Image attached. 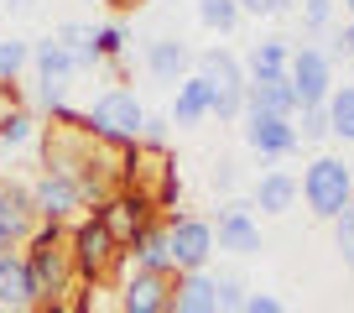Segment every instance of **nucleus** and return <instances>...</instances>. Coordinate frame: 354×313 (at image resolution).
<instances>
[{
  "mask_svg": "<svg viewBox=\"0 0 354 313\" xmlns=\"http://www.w3.org/2000/svg\"><path fill=\"white\" fill-rule=\"evenodd\" d=\"M26 271L37 282V298L47 303H68L78 287V271H73V224H37V235L26 240Z\"/></svg>",
  "mask_w": 354,
  "mask_h": 313,
  "instance_id": "1",
  "label": "nucleus"
},
{
  "mask_svg": "<svg viewBox=\"0 0 354 313\" xmlns=\"http://www.w3.org/2000/svg\"><path fill=\"white\" fill-rule=\"evenodd\" d=\"M120 188L131 193V199H141L151 214H172V204L183 199L177 156L167 152V146H151V141H136V146H125Z\"/></svg>",
  "mask_w": 354,
  "mask_h": 313,
  "instance_id": "2",
  "label": "nucleus"
},
{
  "mask_svg": "<svg viewBox=\"0 0 354 313\" xmlns=\"http://www.w3.org/2000/svg\"><path fill=\"white\" fill-rule=\"evenodd\" d=\"M125 267H131V261H125V246L94 214H84V220L73 224V271H78V282H88V287H115V277H120Z\"/></svg>",
  "mask_w": 354,
  "mask_h": 313,
  "instance_id": "3",
  "label": "nucleus"
},
{
  "mask_svg": "<svg viewBox=\"0 0 354 313\" xmlns=\"http://www.w3.org/2000/svg\"><path fill=\"white\" fill-rule=\"evenodd\" d=\"M302 204H308V214L313 220H339L344 209H349V199H354V168L344 162V156H333V152H318L302 168Z\"/></svg>",
  "mask_w": 354,
  "mask_h": 313,
  "instance_id": "4",
  "label": "nucleus"
},
{
  "mask_svg": "<svg viewBox=\"0 0 354 313\" xmlns=\"http://www.w3.org/2000/svg\"><path fill=\"white\" fill-rule=\"evenodd\" d=\"M146 105L136 100V89H125V84H115V89H104L100 100L84 110V125L94 136H100L104 146H115V152H125V146H136L141 141V131H146Z\"/></svg>",
  "mask_w": 354,
  "mask_h": 313,
  "instance_id": "5",
  "label": "nucleus"
},
{
  "mask_svg": "<svg viewBox=\"0 0 354 313\" xmlns=\"http://www.w3.org/2000/svg\"><path fill=\"white\" fill-rule=\"evenodd\" d=\"M193 73H203L214 84V120H245V105H250V78H245V57L230 47H203Z\"/></svg>",
  "mask_w": 354,
  "mask_h": 313,
  "instance_id": "6",
  "label": "nucleus"
},
{
  "mask_svg": "<svg viewBox=\"0 0 354 313\" xmlns=\"http://www.w3.org/2000/svg\"><path fill=\"white\" fill-rule=\"evenodd\" d=\"M167 220V246H172V271L177 277H188V271H209L214 261V220L203 214H162Z\"/></svg>",
  "mask_w": 354,
  "mask_h": 313,
  "instance_id": "7",
  "label": "nucleus"
},
{
  "mask_svg": "<svg viewBox=\"0 0 354 313\" xmlns=\"http://www.w3.org/2000/svg\"><path fill=\"white\" fill-rule=\"evenodd\" d=\"M287 78H292V94H297V110H308V105H328L333 84H339V78H333V57L323 53V47H313V42L292 47Z\"/></svg>",
  "mask_w": 354,
  "mask_h": 313,
  "instance_id": "8",
  "label": "nucleus"
},
{
  "mask_svg": "<svg viewBox=\"0 0 354 313\" xmlns=\"http://www.w3.org/2000/svg\"><path fill=\"white\" fill-rule=\"evenodd\" d=\"M131 261V256H125ZM172 282L167 271H136L125 267L120 282H115V308L120 313H172Z\"/></svg>",
  "mask_w": 354,
  "mask_h": 313,
  "instance_id": "9",
  "label": "nucleus"
},
{
  "mask_svg": "<svg viewBox=\"0 0 354 313\" xmlns=\"http://www.w3.org/2000/svg\"><path fill=\"white\" fill-rule=\"evenodd\" d=\"M214 246L224 251V256H261L266 240H261V220L250 214V204L245 199H224L219 204V220H214Z\"/></svg>",
  "mask_w": 354,
  "mask_h": 313,
  "instance_id": "10",
  "label": "nucleus"
},
{
  "mask_svg": "<svg viewBox=\"0 0 354 313\" xmlns=\"http://www.w3.org/2000/svg\"><path fill=\"white\" fill-rule=\"evenodd\" d=\"M37 204L26 183L0 178V251H26V240L37 235Z\"/></svg>",
  "mask_w": 354,
  "mask_h": 313,
  "instance_id": "11",
  "label": "nucleus"
},
{
  "mask_svg": "<svg viewBox=\"0 0 354 313\" xmlns=\"http://www.w3.org/2000/svg\"><path fill=\"white\" fill-rule=\"evenodd\" d=\"M26 188H32V204H37V220H42V224H78V220H84V193H78L68 178H57V172H37Z\"/></svg>",
  "mask_w": 354,
  "mask_h": 313,
  "instance_id": "12",
  "label": "nucleus"
},
{
  "mask_svg": "<svg viewBox=\"0 0 354 313\" xmlns=\"http://www.w3.org/2000/svg\"><path fill=\"white\" fill-rule=\"evenodd\" d=\"M240 136H245V146H250L255 156H266V162L292 156L302 146V136H297V125H292V120H281V115H255V110H245Z\"/></svg>",
  "mask_w": 354,
  "mask_h": 313,
  "instance_id": "13",
  "label": "nucleus"
},
{
  "mask_svg": "<svg viewBox=\"0 0 354 313\" xmlns=\"http://www.w3.org/2000/svg\"><path fill=\"white\" fill-rule=\"evenodd\" d=\"M94 220H100L104 230H110L115 240H120V246L131 251V246H136V235H141V230H146L151 220H162V214H151V209H146L141 199H131L125 188H115L110 199H104L100 209H94Z\"/></svg>",
  "mask_w": 354,
  "mask_h": 313,
  "instance_id": "14",
  "label": "nucleus"
},
{
  "mask_svg": "<svg viewBox=\"0 0 354 313\" xmlns=\"http://www.w3.org/2000/svg\"><path fill=\"white\" fill-rule=\"evenodd\" d=\"M193 63H198V53H193L183 37H151L146 42V73L156 78V84H183V78H193Z\"/></svg>",
  "mask_w": 354,
  "mask_h": 313,
  "instance_id": "15",
  "label": "nucleus"
},
{
  "mask_svg": "<svg viewBox=\"0 0 354 313\" xmlns=\"http://www.w3.org/2000/svg\"><path fill=\"white\" fill-rule=\"evenodd\" d=\"M297 199H302V183H297V172H287V168H266L261 178H255V188H250V209L271 214V220L292 214Z\"/></svg>",
  "mask_w": 354,
  "mask_h": 313,
  "instance_id": "16",
  "label": "nucleus"
},
{
  "mask_svg": "<svg viewBox=\"0 0 354 313\" xmlns=\"http://www.w3.org/2000/svg\"><path fill=\"white\" fill-rule=\"evenodd\" d=\"M0 308H6V313H32V308H42L37 282H32V271H26V256H21V251H0Z\"/></svg>",
  "mask_w": 354,
  "mask_h": 313,
  "instance_id": "17",
  "label": "nucleus"
},
{
  "mask_svg": "<svg viewBox=\"0 0 354 313\" xmlns=\"http://www.w3.org/2000/svg\"><path fill=\"white\" fill-rule=\"evenodd\" d=\"M167 120H172L177 131L214 120V84H209V78H203V73L183 78V84H177V100H172V115H167Z\"/></svg>",
  "mask_w": 354,
  "mask_h": 313,
  "instance_id": "18",
  "label": "nucleus"
},
{
  "mask_svg": "<svg viewBox=\"0 0 354 313\" xmlns=\"http://www.w3.org/2000/svg\"><path fill=\"white\" fill-rule=\"evenodd\" d=\"M287 68H292V42L287 37H261V42L245 53V78H250V84L287 78Z\"/></svg>",
  "mask_w": 354,
  "mask_h": 313,
  "instance_id": "19",
  "label": "nucleus"
},
{
  "mask_svg": "<svg viewBox=\"0 0 354 313\" xmlns=\"http://www.w3.org/2000/svg\"><path fill=\"white\" fill-rule=\"evenodd\" d=\"M125 256H131L136 271H167V277H177V271H172V246H167V220H151V224H146Z\"/></svg>",
  "mask_w": 354,
  "mask_h": 313,
  "instance_id": "20",
  "label": "nucleus"
},
{
  "mask_svg": "<svg viewBox=\"0 0 354 313\" xmlns=\"http://www.w3.org/2000/svg\"><path fill=\"white\" fill-rule=\"evenodd\" d=\"M42 131H47L42 115H37L32 105H16V110L0 120V156H16V152H26V146H37Z\"/></svg>",
  "mask_w": 354,
  "mask_h": 313,
  "instance_id": "21",
  "label": "nucleus"
},
{
  "mask_svg": "<svg viewBox=\"0 0 354 313\" xmlns=\"http://www.w3.org/2000/svg\"><path fill=\"white\" fill-rule=\"evenodd\" d=\"M32 68L42 84H68V78H78L84 68H78V57L68 53L57 37H42V42H32Z\"/></svg>",
  "mask_w": 354,
  "mask_h": 313,
  "instance_id": "22",
  "label": "nucleus"
},
{
  "mask_svg": "<svg viewBox=\"0 0 354 313\" xmlns=\"http://www.w3.org/2000/svg\"><path fill=\"white\" fill-rule=\"evenodd\" d=\"M172 313H219V292L209 271H188L172 282Z\"/></svg>",
  "mask_w": 354,
  "mask_h": 313,
  "instance_id": "23",
  "label": "nucleus"
},
{
  "mask_svg": "<svg viewBox=\"0 0 354 313\" xmlns=\"http://www.w3.org/2000/svg\"><path fill=\"white\" fill-rule=\"evenodd\" d=\"M245 110L297 120V94H292V78H266V84H250V105H245Z\"/></svg>",
  "mask_w": 354,
  "mask_h": 313,
  "instance_id": "24",
  "label": "nucleus"
},
{
  "mask_svg": "<svg viewBox=\"0 0 354 313\" xmlns=\"http://www.w3.org/2000/svg\"><path fill=\"white\" fill-rule=\"evenodd\" d=\"M328 131H333V141H344V146L354 141V84H333V94H328Z\"/></svg>",
  "mask_w": 354,
  "mask_h": 313,
  "instance_id": "25",
  "label": "nucleus"
},
{
  "mask_svg": "<svg viewBox=\"0 0 354 313\" xmlns=\"http://www.w3.org/2000/svg\"><path fill=\"white\" fill-rule=\"evenodd\" d=\"M198 21L209 26V32L230 37L234 26L245 21V11H240V0H198Z\"/></svg>",
  "mask_w": 354,
  "mask_h": 313,
  "instance_id": "26",
  "label": "nucleus"
},
{
  "mask_svg": "<svg viewBox=\"0 0 354 313\" xmlns=\"http://www.w3.org/2000/svg\"><path fill=\"white\" fill-rule=\"evenodd\" d=\"M53 37L78 57V68H94V63H100V57H94V26H84V21H63Z\"/></svg>",
  "mask_w": 354,
  "mask_h": 313,
  "instance_id": "27",
  "label": "nucleus"
},
{
  "mask_svg": "<svg viewBox=\"0 0 354 313\" xmlns=\"http://www.w3.org/2000/svg\"><path fill=\"white\" fill-rule=\"evenodd\" d=\"M26 68H32V42L26 37H0V84H16Z\"/></svg>",
  "mask_w": 354,
  "mask_h": 313,
  "instance_id": "28",
  "label": "nucleus"
},
{
  "mask_svg": "<svg viewBox=\"0 0 354 313\" xmlns=\"http://www.w3.org/2000/svg\"><path fill=\"white\" fill-rule=\"evenodd\" d=\"M297 136H302V146H323V141H333V131H328V105H308V110H297Z\"/></svg>",
  "mask_w": 354,
  "mask_h": 313,
  "instance_id": "29",
  "label": "nucleus"
},
{
  "mask_svg": "<svg viewBox=\"0 0 354 313\" xmlns=\"http://www.w3.org/2000/svg\"><path fill=\"white\" fill-rule=\"evenodd\" d=\"M125 42H131V37H125L120 21L94 26V57H100V63H120V57H125Z\"/></svg>",
  "mask_w": 354,
  "mask_h": 313,
  "instance_id": "30",
  "label": "nucleus"
},
{
  "mask_svg": "<svg viewBox=\"0 0 354 313\" xmlns=\"http://www.w3.org/2000/svg\"><path fill=\"white\" fill-rule=\"evenodd\" d=\"M333 11H339V0H302V6H297V16H302V32L323 37V32L333 26Z\"/></svg>",
  "mask_w": 354,
  "mask_h": 313,
  "instance_id": "31",
  "label": "nucleus"
},
{
  "mask_svg": "<svg viewBox=\"0 0 354 313\" xmlns=\"http://www.w3.org/2000/svg\"><path fill=\"white\" fill-rule=\"evenodd\" d=\"M214 292H219V313H245V298H250V287H245L234 271H219V277H214Z\"/></svg>",
  "mask_w": 354,
  "mask_h": 313,
  "instance_id": "32",
  "label": "nucleus"
},
{
  "mask_svg": "<svg viewBox=\"0 0 354 313\" xmlns=\"http://www.w3.org/2000/svg\"><path fill=\"white\" fill-rule=\"evenodd\" d=\"M323 53L333 57V68H339V63H354V21H344L339 32H333V42L323 47Z\"/></svg>",
  "mask_w": 354,
  "mask_h": 313,
  "instance_id": "33",
  "label": "nucleus"
},
{
  "mask_svg": "<svg viewBox=\"0 0 354 313\" xmlns=\"http://www.w3.org/2000/svg\"><path fill=\"white\" fill-rule=\"evenodd\" d=\"M245 16H292L297 11V0H240Z\"/></svg>",
  "mask_w": 354,
  "mask_h": 313,
  "instance_id": "34",
  "label": "nucleus"
},
{
  "mask_svg": "<svg viewBox=\"0 0 354 313\" xmlns=\"http://www.w3.org/2000/svg\"><path fill=\"white\" fill-rule=\"evenodd\" d=\"M333 251H339L344 267H354V230H349L344 220H333Z\"/></svg>",
  "mask_w": 354,
  "mask_h": 313,
  "instance_id": "35",
  "label": "nucleus"
},
{
  "mask_svg": "<svg viewBox=\"0 0 354 313\" xmlns=\"http://www.w3.org/2000/svg\"><path fill=\"white\" fill-rule=\"evenodd\" d=\"M245 313H287V303H281L277 292H250V298H245Z\"/></svg>",
  "mask_w": 354,
  "mask_h": 313,
  "instance_id": "36",
  "label": "nucleus"
},
{
  "mask_svg": "<svg viewBox=\"0 0 354 313\" xmlns=\"http://www.w3.org/2000/svg\"><path fill=\"white\" fill-rule=\"evenodd\" d=\"M167 115H146V131H141V141H151V146H167Z\"/></svg>",
  "mask_w": 354,
  "mask_h": 313,
  "instance_id": "37",
  "label": "nucleus"
},
{
  "mask_svg": "<svg viewBox=\"0 0 354 313\" xmlns=\"http://www.w3.org/2000/svg\"><path fill=\"white\" fill-rule=\"evenodd\" d=\"M234 183H240V172H234V162H219V168H214V188H219V193H230Z\"/></svg>",
  "mask_w": 354,
  "mask_h": 313,
  "instance_id": "38",
  "label": "nucleus"
},
{
  "mask_svg": "<svg viewBox=\"0 0 354 313\" xmlns=\"http://www.w3.org/2000/svg\"><path fill=\"white\" fill-rule=\"evenodd\" d=\"M16 105H21V94H16V84H0V120H6V115H11Z\"/></svg>",
  "mask_w": 354,
  "mask_h": 313,
  "instance_id": "39",
  "label": "nucleus"
},
{
  "mask_svg": "<svg viewBox=\"0 0 354 313\" xmlns=\"http://www.w3.org/2000/svg\"><path fill=\"white\" fill-rule=\"evenodd\" d=\"M339 220H344V224H349V230H354V199H349V209H344Z\"/></svg>",
  "mask_w": 354,
  "mask_h": 313,
  "instance_id": "40",
  "label": "nucleus"
},
{
  "mask_svg": "<svg viewBox=\"0 0 354 313\" xmlns=\"http://www.w3.org/2000/svg\"><path fill=\"white\" fill-rule=\"evenodd\" d=\"M6 6H16V11H21V6H37V0H6Z\"/></svg>",
  "mask_w": 354,
  "mask_h": 313,
  "instance_id": "41",
  "label": "nucleus"
},
{
  "mask_svg": "<svg viewBox=\"0 0 354 313\" xmlns=\"http://www.w3.org/2000/svg\"><path fill=\"white\" fill-rule=\"evenodd\" d=\"M344 11H349V21H354V0H344Z\"/></svg>",
  "mask_w": 354,
  "mask_h": 313,
  "instance_id": "42",
  "label": "nucleus"
},
{
  "mask_svg": "<svg viewBox=\"0 0 354 313\" xmlns=\"http://www.w3.org/2000/svg\"><path fill=\"white\" fill-rule=\"evenodd\" d=\"M0 6H6V0H0Z\"/></svg>",
  "mask_w": 354,
  "mask_h": 313,
  "instance_id": "43",
  "label": "nucleus"
}]
</instances>
